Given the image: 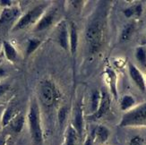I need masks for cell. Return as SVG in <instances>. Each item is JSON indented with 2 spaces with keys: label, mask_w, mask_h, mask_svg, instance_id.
I'll use <instances>...</instances> for the list:
<instances>
[{
  "label": "cell",
  "mask_w": 146,
  "mask_h": 145,
  "mask_svg": "<svg viewBox=\"0 0 146 145\" xmlns=\"http://www.w3.org/2000/svg\"><path fill=\"white\" fill-rule=\"evenodd\" d=\"M134 30H135V25L134 24L131 23V24L126 25L125 28L123 30V32H122V37H121L122 40H129L130 37L133 34V32H134Z\"/></svg>",
  "instance_id": "cell-20"
},
{
  "label": "cell",
  "mask_w": 146,
  "mask_h": 145,
  "mask_svg": "<svg viewBox=\"0 0 146 145\" xmlns=\"http://www.w3.org/2000/svg\"><path fill=\"white\" fill-rule=\"evenodd\" d=\"M129 145H144V142H143V139L142 137L135 136L131 139Z\"/></svg>",
  "instance_id": "cell-25"
},
{
  "label": "cell",
  "mask_w": 146,
  "mask_h": 145,
  "mask_svg": "<svg viewBox=\"0 0 146 145\" xmlns=\"http://www.w3.org/2000/svg\"><path fill=\"white\" fill-rule=\"evenodd\" d=\"M5 139L2 137H0V145H5Z\"/></svg>",
  "instance_id": "cell-31"
},
{
  "label": "cell",
  "mask_w": 146,
  "mask_h": 145,
  "mask_svg": "<svg viewBox=\"0 0 146 145\" xmlns=\"http://www.w3.org/2000/svg\"><path fill=\"white\" fill-rule=\"evenodd\" d=\"M2 109H3V108H2V107H0V115H1V112H2Z\"/></svg>",
  "instance_id": "cell-33"
},
{
  "label": "cell",
  "mask_w": 146,
  "mask_h": 145,
  "mask_svg": "<svg viewBox=\"0 0 146 145\" xmlns=\"http://www.w3.org/2000/svg\"><path fill=\"white\" fill-rule=\"evenodd\" d=\"M40 45V40H29V44L27 47V51L26 54L29 56L33 53V51H35L36 48Z\"/></svg>",
  "instance_id": "cell-22"
},
{
  "label": "cell",
  "mask_w": 146,
  "mask_h": 145,
  "mask_svg": "<svg viewBox=\"0 0 146 145\" xmlns=\"http://www.w3.org/2000/svg\"><path fill=\"white\" fill-rule=\"evenodd\" d=\"M93 138H95L99 142L103 143L107 142V140L110 137V130L107 127L103 126V125H100V126L96 127L93 130L92 133Z\"/></svg>",
  "instance_id": "cell-10"
},
{
  "label": "cell",
  "mask_w": 146,
  "mask_h": 145,
  "mask_svg": "<svg viewBox=\"0 0 146 145\" xmlns=\"http://www.w3.org/2000/svg\"><path fill=\"white\" fill-rule=\"evenodd\" d=\"M108 74H109L110 81V88H111V91L113 93V95L115 96V98L117 97V89H116V74L113 71L111 70H108Z\"/></svg>",
  "instance_id": "cell-21"
},
{
  "label": "cell",
  "mask_w": 146,
  "mask_h": 145,
  "mask_svg": "<svg viewBox=\"0 0 146 145\" xmlns=\"http://www.w3.org/2000/svg\"><path fill=\"white\" fill-rule=\"evenodd\" d=\"M8 145H11V144H8Z\"/></svg>",
  "instance_id": "cell-34"
},
{
  "label": "cell",
  "mask_w": 146,
  "mask_h": 145,
  "mask_svg": "<svg viewBox=\"0 0 146 145\" xmlns=\"http://www.w3.org/2000/svg\"><path fill=\"white\" fill-rule=\"evenodd\" d=\"M24 124V117L23 116H19L18 117H16L14 121L12 123V128L15 133H20L23 129Z\"/></svg>",
  "instance_id": "cell-18"
},
{
  "label": "cell",
  "mask_w": 146,
  "mask_h": 145,
  "mask_svg": "<svg viewBox=\"0 0 146 145\" xmlns=\"http://www.w3.org/2000/svg\"><path fill=\"white\" fill-rule=\"evenodd\" d=\"M40 96L42 102L47 106H51L56 99V91L51 83L46 81L41 84L40 87Z\"/></svg>",
  "instance_id": "cell-6"
},
{
  "label": "cell",
  "mask_w": 146,
  "mask_h": 145,
  "mask_svg": "<svg viewBox=\"0 0 146 145\" xmlns=\"http://www.w3.org/2000/svg\"><path fill=\"white\" fill-rule=\"evenodd\" d=\"M74 128L80 136L82 135V132H84V118H82V109L81 106H78L75 109Z\"/></svg>",
  "instance_id": "cell-8"
},
{
  "label": "cell",
  "mask_w": 146,
  "mask_h": 145,
  "mask_svg": "<svg viewBox=\"0 0 146 145\" xmlns=\"http://www.w3.org/2000/svg\"><path fill=\"white\" fill-rule=\"evenodd\" d=\"M100 99H101L100 92L98 91H95L92 93V114L98 110L100 103Z\"/></svg>",
  "instance_id": "cell-16"
},
{
  "label": "cell",
  "mask_w": 146,
  "mask_h": 145,
  "mask_svg": "<svg viewBox=\"0 0 146 145\" xmlns=\"http://www.w3.org/2000/svg\"><path fill=\"white\" fill-rule=\"evenodd\" d=\"M124 14L126 17H131L133 15H135V10L134 7H130V8H126L124 10Z\"/></svg>",
  "instance_id": "cell-26"
},
{
  "label": "cell",
  "mask_w": 146,
  "mask_h": 145,
  "mask_svg": "<svg viewBox=\"0 0 146 145\" xmlns=\"http://www.w3.org/2000/svg\"><path fill=\"white\" fill-rule=\"evenodd\" d=\"M135 55H136V58L139 62H140V64L143 66L146 67V52H145L144 48H141V47L138 48L136 49Z\"/></svg>",
  "instance_id": "cell-19"
},
{
  "label": "cell",
  "mask_w": 146,
  "mask_h": 145,
  "mask_svg": "<svg viewBox=\"0 0 146 145\" xmlns=\"http://www.w3.org/2000/svg\"><path fill=\"white\" fill-rule=\"evenodd\" d=\"M134 10H135V15H136L137 16L141 15H142V12H143V7L141 5H137L134 7Z\"/></svg>",
  "instance_id": "cell-27"
},
{
  "label": "cell",
  "mask_w": 146,
  "mask_h": 145,
  "mask_svg": "<svg viewBox=\"0 0 146 145\" xmlns=\"http://www.w3.org/2000/svg\"><path fill=\"white\" fill-rule=\"evenodd\" d=\"M28 117L33 140L37 145H42V131L40 121L39 108L35 103L31 105Z\"/></svg>",
  "instance_id": "cell-2"
},
{
  "label": "cell",
  "mask_w": 146,
  "mask_h": 145,
  "mask_svg": "<svg viewBox=\"0 0 146 145\" xmlns=\"http://www.w3.org/2000/svg\"><path fill=\"white\" fill-rule=\"evenodd\" d=\"M120 126H146V103L125 114L120 123Z\"/></svg>",
  "instance_id": "cell-1"
},
{
  "label": "cell",
  "mask_w": 146,
  "mask_h": 145,
  "mask_svg": "<svg viewBox=\"0 0 146 145\" xmlns=\"http://www.w3.org/2000/svg\"><path fill=\"white\" fill-rule=\"evenodd\" d=\"M12 112H13V110H12L11 108L6 109V110L5 111L4 116H3V119H2V123H3L4 126H5L6 124H8L9 122L11 121V119H12Z\"/></svg>",
  "instance_id": "cell-23"
},
{
  "label": "cell",
  "mask_w": 146,
  "mask_h": 145,
  "mask_svg": "<svg viewBox=\"0 0 146 145\" xmlns=\"http://www.w3.org/2000/svg\"><path fill=\"white\" fill-rule=\"evenodd\" d=\"M43 8H44V5H39V6H36V7L33 8V10L29 11L26 15H23L20 20H19V22L16 23V25L14 27L13 30L15 31L18 30L23 29L30 23H33L43 12Z\"/></svg>",
  "instance_id": "cell-3"
},
{
  "label": "cell",
  "mask_w": 146,
  "mask_h": 145,
  "mask_svg": "<svg viewBox=\"0 0 146 145\" xmlns=\"http://www.w3.org/2000/svg\"><path fill=\"white\" fill-rule=\"evenodd\" d=\"M58 40L60 44V46L64 48H68V34H67V28L65 23H62L59 28L58 35Z\"/></svg>",
  "instance_id": "cell-11"
},
{
  "label": "cell",
  "mask_w": 146,
  "mask_h": 145,
  "mask_svg": "<svg viewBox=\"0 0 146 145\" xmlns=\"http://www.w3.org/2000/svg\"><path fill=\"white\" fill-rule=\"evenodd\" d=\"M0 62H1V60H0Z\"/></svg>",
  "instance_id": "cell-35"
},
{
  "label": "cell",
  "mask_w": 146,
  "mask_h": 145,
  "mask_svg": "<svg viewBox=\"0 0 146 145\" xmlns=\"http://www.w3.org/2000/svg\"><path fill=\"white\" fill-rule=\"evenodd\" d=\"M129 73H130L132 80L135 81L137 87L140 89V91L143 92H145L146 86H145V81H144L143 74L136 68V66H135L133 64H131V63L129 64Z\"/></svg>",
  "instance_id": "cell-7"
},
{
  "label": "cell",
  "mask_w": 146,
  "mask_h": 145,
  "mask_svg": "<svg viewBox=\"0 0 146 145\" xmlns=\"http://www.w3.org/2000/svg\"><path fill=\"white\" fill-rule=\"evenodd\" d=\"M4 74H5V70L2 67H0V76H2Z\"/></svg>",
  "instance_id": "cell-32"
},
{
  "label": "cell",
  "mask_w": 146,
  "mask_h": 145,
  "mask_svg": "<svg viewBox=\"0 0 146 145\" xmlns=\"http://www.w3.org/2000/svg\"><path fill=\"white\" fill-rule=\"evenodd\" d=\"M18 15V10L15 8H5L3 10L1 16H0V23H6L13 19L15 18Z\"/></svg>",
  "instance_id": "cell-12"
},
{
  "label": "cell",
  "mask_w": 146,
  "mask_h": 145,
  "mask_svg": "<svg viewBox=\"0 0 146 145\" xmlns=\"http://www.w3.org/2000/svg\"><path fill=\"white\" fill-rule=\"evenodd\" d=\"M135 101L134 98L130 95H125L123 97L122 100H121V104H120V107H121L122 110H127L128 109L132 108L133 106L135 105Z\"/></svg>",
  "instance_id": "cell-15"
},
{
  "label": "cell",
  "mask_w": 146,
  "mask_h": 145,
  "mask_svg": "<svg viewBox=\"0 0 146 145\" xmlns=\"http://www.w3.org/2000/svg\"><path fill=\"white\" fill-rule=\"evenodd\" d=\"M84 145H93V139H92V137L88 136L86 141H85V142H84Z\"/></svg>",
  "instance_id": "cell-29"
},
{
  "label": "cell",
  "mask_w": 146,
  "mask_h": 145,
  "mask_svg": "<svg viewBox=\"0 0 146 145\" xmlns=\"http://www.w3.org/2000/svg\"><path fill=\"white\" fill-rule=\"evenodd\" d=\"M66 112H67V109L66 108V107H63V108H61L59 112H58V121H59L60 125H62L63 124H64V122L66 120Z\"/></svg>",
  "instance_id": "cell-24"
},
{
  "label": "cell",
  "mask_w": 146,
  "mask_h": 145,
  "mask_svg": "<svg viewBox=\"0 0 146 145\" xmlns=\"http://www.w3.org/2000/svg\"><path fill=\"white\" fill-rule=\"evenodd\" d=\"M8 87L9 86L7 84H1V85H0V96H1L2 94H4L6 91H7Z\"/></svg>",
  "instance_id": "cell-28"
},
{
  "label": "cell",
  "mask_w": 146,
  "mask_h": 145,
  "mask_svg": "<svg viewBox=\"0 0 146 145\" xmlns=\"http://www.w3.org/2000/svg\"><path fill=\"white\" fill-rule=\"evenodd\" d=\"M78 45V34L77 30L74 23H71V29H70V46H71V52L73 55L76 53Z\"/></svg>",
  "instance_id": "cell-13"
},
{
  "label": "cell",
  "mask_w": 146,
  "mask_h": 145,
  "mask_svg": "<svg viewBox=\"0 0 146 145\" xmlns=\"http://www.w3.org/2000/svg\"><path fill=\"white\" fill-rule=\"evenodd\" d=\"M87 39L91 44V49L92 52L99 48L101 40V29L99 23H94L90 25L87 30Z\"/></svg>",
  "instance_id": "cell-4"
},
{
  "label": "cell",
  "mask_w": 146,
  "mask_h": 145,
  "mask_svg": "<svg viewBox=\"0 0 146 145\" xmlns=\"http://www.w3.org/2000/svg\"><path fill=\"white\" fill-rule=\"evenodd\" d=\"M3 46H4L5 56L7 58V59L10 61H15L17 58V52L15 49V48L13 47L10 43L6 42V41H5L3 43Z\"/></svg>",
  "instance_id": "cell-14"
},
{
  "label": "cell",
  "mask_w": 146,
  "mask_h": 145,
  "mask_svg": "<svg viewBox=\"0 0 146 145\" xmlns=\"http://www.w3.org/2000/svg\"><path fill=\"white\" fill-rule=\"evenodd\" d=\"M54 15H55V11H50L49 13L46 14L39 21V23H37L36 27H35V30L40 31V30H43L48 28L53 23Z\"/></svg>",
  "instance_id": "cell-9"
},
{
  "label": "cell",
  "mask_w": 146,
  "mask_h": 145,
  "mask_svg": "<svg viewBox=\"0 0 146 145\" xmlns=\"http://www.w3.org/2000/svg\"><path fill=\"white\" fill-rule=\"evenodd\" d=\"M0 4H1L2 5H5V6H10L12 2L9 1V0H1L0 1Z\"/></svg>",
  "instance_id": "cell-30"
},
{
  "label": "cell",
  "mask_w": 146,
  "mask_h": 145,
  "mask_svg": "<svg viewBox=\"0 0 146 145\" xmlns=\"http://www.w3.org/2000/svg\"><path fill=\"white\" fill-rule=\"evenodd\" d=\"M76 140H77V133H76L74 127H70L67 132L66 145H75Z\"/></svg>",
  "instance_id": "cell-17"
},
{
  "label": "cell",
  "mask_w": 146,
  "mask_h": 145,
  "mask_svg": "<svg viewBox=\"0 0 146 145\" xmlns=\"http://www.w3.org/2000/svg\"><path fill=\"white\" fill-rule=\"evenodd\" d=\"M100 94H101V99H100V103L98 110L95 113H93L92 115H91L90 117H88V118L91 119V120H96V119L102 117L105 114H107L108 111L110 109V99L109 94L105 91H102Z\"/></svg>",
  "instance_id": "cell-5"
}]
</instances>
